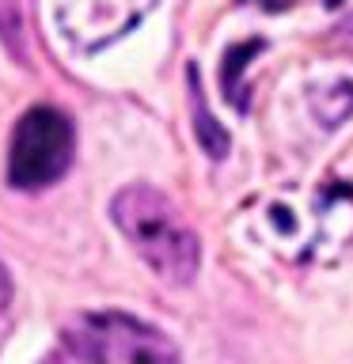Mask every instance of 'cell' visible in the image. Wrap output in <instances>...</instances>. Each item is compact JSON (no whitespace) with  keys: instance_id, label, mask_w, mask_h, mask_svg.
<instances>
[{"instance_id":"3","label":"cell","mask_w":353,"mask_h":364,"mask_svg":"<svg viewBox=\"0 0 353 364\" xmlns=\"http://www.w3.org/2000/svg\"><path fill=\"white\" fill-rule=\"evenodd\" d=\"M65 349L76 360H175L179 349L159 334L156 326L141 323L133 315L118 311H95L76 315L65 326Z\"/></svg>"},{"instance_id":"4","label":"cell","mask_w":353,"mask_h":364,"mask_svg":"<svg viewBox=\"0 0 353 364\" xmlns=\"http://www.w3.org/2000/svg\"><path fill=\"white\" fill-rule=\"evenodd\" d=\"M190 102H194V118H198V141L209 156H224L228 148V133L209 118V110H205V95H201V84H198V68H190Z\"/></svg>"},{"instance_id":"2","label":"cell","mask_w":353,"mask_h":364,"mask_svg":"<svg viewBox=\"0 0 353 364\" xmlns=\"http://www.w3.org/2000/svg\"><path fill=\"white\" fill-rule=\"evenodd\" d=\"M73 122L57 107H31L16 122L8 144V186L16 190H46L73 164Z\"/></svg>"},{"instance_id":"1","label":"cell","mask_w":353,"mask_h":364,"mask_svg":"<svg viewBox=\"0 0 353 364\" xmlns=\"http://www.w3.org/2000/svg\"><path fill=\"white\" fill-rule=\"evenodd\" d=\"M110 216L118 232L130 239V247L141 262L167 284H190L201 266V243L186 228L182 213L171 205L167 193H159L144 182L114 193Z\"/></svg>"},{"instance_id":"5","label":"cell","mask_w":353,"mask_h":364,"mask_svg":"<svg viewBox=\"0 0 353 364\" xmlns=\"http://www.w3.org/2000/svg\"><path fill=\"white\" fill-rule=\"evenodd\" d=\"M8 300H11V281H8V269L0 266V311L8 307Z\"/></svg>"}]
</instances>
